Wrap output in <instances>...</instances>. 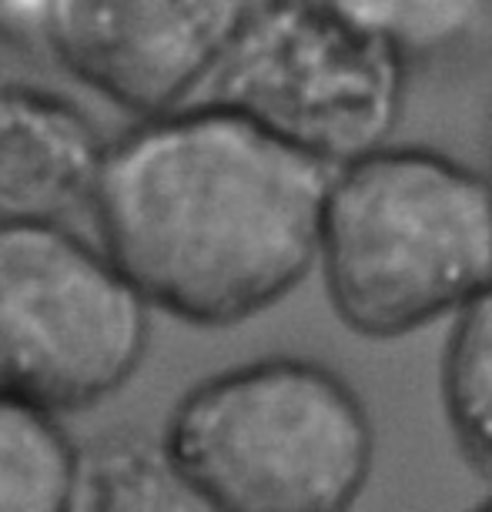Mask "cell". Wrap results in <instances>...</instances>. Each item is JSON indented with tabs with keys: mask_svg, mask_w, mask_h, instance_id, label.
Listing matches in <instances>:
<instances>
[{
	"mask_svg": "<svg viewBox=\"0 0 492 512\" xmlns=\"http://www.w3.org/2000/svg\"><path fill=\"white\" fill-rule=\"evenodd\" d=\"M0 7H4V0H0Z\"/></svg>",
	"mask_w": 492,
	"mask_h": 512,
	"instance_id": "obj_13",
	"label": "cell"
},
{
	"mask_svg": "<svg viewBox=\"0 0 492 512\" xmlns=\"http://www.w3.org/2000/svg\"><path fill=\"white\" fill-rule=\"evenodd\" d=\"M161 439L141 429H108L77 446L64 512H198Z\"/></svg>",
	"mask_w": 492,
	"mask_h": 512,
	"instance_id": "obj_8",
	"label": "cell"
},
{
	"mask_svg": "<svg viewBox=\"0 0 492 512\" xmlns=\"http://www.w3.org/2000/svg\"><path fill=\"white\" fill-rule=\"evenodd\" d=\"M315 268L335 318L369 342L452 318L492 282V178L422 144L332 168Z\"/></svg>",
	"mask_w": 492,
	"mask_h": 512,
	"instance_id": "obj_2",
	"label": "cell"
},
{
	"mask_svg": "<svg viewBox=\"0 0 492 512\" xmlns=\"http://www.w3.org/2000/svg\"><path fill=\"white\" fill-rule=\"evenodd\" d=\"M332 168L211 98L108 141L88 215L144 302L235 328L312 275Z\"/></svg>",
	"mask_w": 492,
	"mask_h": 512,
	"instance_id": "obj_1",
	"label": "cell"
},
{
	"mask_svg": "<svg viewBox=\"0 0 492 512\" xmlns=\"http://www.w3.org/2000/svg\"><path fill=\"white\" fill-rule=\"evenodd\" d=\"M466 512H492V492H489V496H486V499H479V502H476V506H469Z\"/></svg>",
	"mask_w": 492,
	"mask_h": 512,
	"instance_id": "obj_12",
	"label": "cell"
},
{
	"mask_svg": "<svg viewBox=\"0 0 492 512\" xmlns=\"http://www.w3.org/2000/svg\"><path fill=\"white\" fill-rule=\"evenodd\" d=\"M151 312L98 241L67 221H0V392L88 412L138 375Z\"/></svg>",
	"mask_w": 492,
	"mask_h": 512,
	"instance_id": "obj_4",
	"label": "cell"
},
{
	"mask_svg": "<svg viewBox=\"0 0 492 512\" xmlns=\"http://www.w3.org/2000/svg\"><path fill=\"white\" fill-rule=\"evenodd\" d=\"M255 0H4L0 37L128 111L198 101Z\"/></svg>",
	"mask_w": 492,
	"mask_h": 512,
	"instance_id": "obj_6",
	"label": "cell"
},
{
	"mask_svg": "<svg viewBox=\"0 0 492 512\" xmlns=\"http://www.w3.org/2000/svg\"><path fill=\"white\" fill-rule=\"evenodd\" d=\"M161 446L208 512H352L375 425L355 385L305 355H262L195 382Z\"/></svg>",
	"mask_w": 492,
	"mask_h": 512,
	"instance_id": "obj_3",
	"label": "cell"
},
{
	"mask_svg": "<svg viewBox=\"0 0 492 512\" xmlns=\"http://www.w3.org/2000/svg\"><path fill=\"white\" fill-rule=\"evenodd\" d=\"M108 141L71 94L0 81V221H71L88 211Z\"/></svg>",
	"mask_w": 492,
	"mask_h": 512,
	"instance_id": "obj_7",
	"label": "cell"
},
{
	"mask_svg": "<svg viewBox=\"0 0 492 512\" xmlns=\"http://www.w3.org/2000/svg\"><path fill=\"white\" fill-rule=\"evenodd\" d=\"M409 61L328 0H255L201 98L339 168L392 141Z\"/></svg>",
	"mask_w": 492,
	"mask_h": 512,
	"instance_id": "obj_5",
	"label": "cell"
},
{
	"mask_svg": "<svg viewBox=\"0 0 492 512\" xmlns=\"http://www.w3.org/2000/svg\"><path fill=\"white\" fill-rule=\"evenodd\" d=\"M74 462L57 415L0 392V512H64Z\"/></svg>",
	"mask_w": 492,
	"mask_h": 512,
	"instance_id": "obj_9",
	"label": "cell"
},
{
	"mask_svg": "<svg viewBox=\"0 0 492 512\" xmlns=\"http://www.w3.org/2000/svg\"><path fill=\"white\" fill-rule=\"evenodd\" d=\"M442 345V412L462 456L492 472V282L449 318Z\"/></svg>",
	"mask_w": 492,
	"mask_h": 512,
	"instance_id": "obj_10",
	"label": "cell"
},
{
	"mask_svg": "<svg viewBox=\"0 0 492 512\" xmlns=\"http://www.w3.org/2000/svg\"><path fill=\"white\" fill-rule=\"evenodd\" d=\"M405 61H432L466 47L492 14V0H328Z\"/></svg>",
	"mask_w": 492,
	"mask_h": 512,
	"instance_id": "obj_11",
	"label": "cell"
}]
</instances>
